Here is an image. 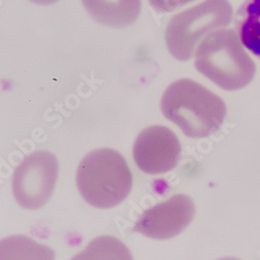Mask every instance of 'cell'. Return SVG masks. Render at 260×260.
Listing matches in <instances>:
<instances>
[{"label": "cell", "mask_w": 260, "mask_h": 260, "mask_svg": "<svg viewBox=\"0 0 260 260\" xmlns=\"http://www.w3.org/2000/svg\"><path fill=\"white\" fill-rule=\"evenodd\" d=\"M194 67L225 91H238L249 85L256 64L231 28H221L205 37L194 52Z\"/></svg>", "instance_id": "2"}, {"label": "cell", "mask_w": 260, "mask_h": 260, "mask_svg": "<svg viewBox=\"0 0 260 260\" xmlns=\"http://www.w3.org/2000/svg\"><path fill=\"white\" fill-rule=\"evenodd\" d=\"M76 182L82 198L96 208H113L132 191L133 173L118 151L102 148L92 151L79 164Z\"/></svg>", "instance_id": "3"}, {"label": "cell", "mask_w": 260, "mask_h": 260, "mask_svg": "<svg viewBox=\"0 0 260 260\" xmlns=\"http://www.w3.org/2000/svg\"><path fill=\"white\" fill-rule=\"evenodd\" d=\"M233 14L229 0H203L174 15L165 31L169 52L180 61L189 60L205 37L231 24Z\"/></svg>", "instance_id": "4"}, {"label": "cell", "mask_w": 260, "mask_h": 260, "mask_svg": "<svg viewBox=\"0 0 260 260\" xmlns=\"http://www.w3.org/2000/svg\"><path fill=\"white\" fill-rule=\"evenodd\" d=\"M196 213L191 198L178 193L146 210L138 220L135 231L153 240H169L184 231Z\"/></svg>", "instance_id": "7"}, {"label": "cell", "mask_w": 260, "mask_h": 260, "mask_svg": "<svg viewBox=\"0 0 260 260\" xmlns=\"http://www.w3.org/2000/svg\"><path fill=\"white\" fill-rule=\"evenodd\" d=\"M90 16L100 24L123 28L137 22L142 0H81Z\"/></svg>", "instance_id": "8"}, {"label": "cell", "mask_w": 260, "mask_h": 260, "mask_svg": "<svg viewBox=\"0 0 260 260\" xmlns=\"http://www.w3.org/2000/svg\"><path fill=\"white\" fill-rule=\"evenodd\" d=\"M192 2L194 0H149V4L158 12L173 13L184 8Z\"/></svg>", "instance_id": "11"}, {"label": "cell", "mask_w": 260, "mask_h": 260, "mask_svg": "<svg viewBox=\"0 0 260 260\" xmlns=\"http://www.w3.org/2000/svg\"><path fill=\"white\" fill-rule=\"evenodd\" d=\"M164 116L190 139H204L219 132L225 122L224 100L203 84L181 78L172 82L161 97Z\"/></svg>", "instance_id": "1"}, {"label": "cell", "mask_w": 260, "mask_h": 260, "mask_svg": "<svg viewBox=\"0 0 260 260\" xmlns=\"http://www.w3.org/2000/svg\"><path fill=\"white\" fill-rule=\"evenodd\" d=\"M29 2L37 5H41V6H49V5L56 4L57 2H59V0H29Z\"/></svg>", "instance_id": "12"}, {"label": "cell", "mask_w": 260, "mask_h": 260, "mask_svg": "<svg viewBox=\"0 0 260 260\" xmlns=\"http://www.w3.org/2000/svg\"><path fill=\"white\" fill-rule=\"evenodd\" d=\"M10 258H53V251L45 245H40L25 236H13L0 242V259Z\"/></svg>", "instance_id": "10"}, {"label": "cell", "mask_w": 260, "mask_h": 260, "mask_svg": "<svg viewBox=\"0 0 260 260\" xmlns=\"http://www.w3.org/2000/svg\"><path fill=\"white\" fill-rule=\"evenodd\" d=\"M58 172V160L49 151L38 150L26 156L13 175L16 201L29 210L44 206L54 191Z\"/></svg>", "instance_id": "5"}, {"label": "cell", "mask_w": 260, "mask_h": 260, "mask_svg": "<svg viewBox=\"0 0 260 260\" xmlns=\"http://www.w3.org/2000/svg\"><path fill=\"white\" fill-rule=\"evenodd\" d=\"M181 150L178 137L171 129L153 125L142 130L138 136L134 147V159L146 174H165L176 168Z\"/></svg>", "instance_id": "6"}, {"label": "cell", "mask_w": 260, "mask_h": 260, "mask_svg": "<svg viewBox=\"0 0 260 260\" xmlns=\"http://www.w3.org/2000/svg\"><path fill=\"white\" fill-rule=\"evenodd\" d=\"M236 26L245 48L260 59V0H245L236 13Z\"/></svg>", "instance_id": "9"}]
</instances>
